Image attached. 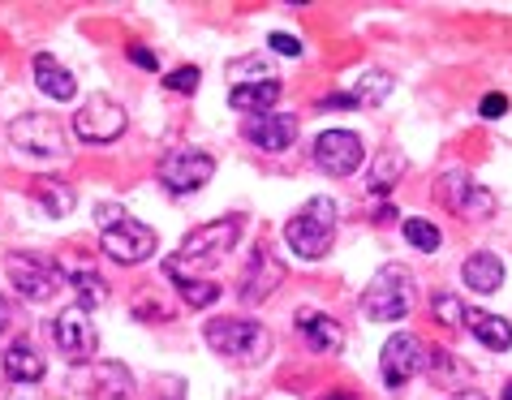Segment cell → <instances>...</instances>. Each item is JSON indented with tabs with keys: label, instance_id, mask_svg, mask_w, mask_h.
Segmentation results:
<instances>
[{
	"label": "cell",
	"instance_id": "obj_7",
	"mask_svg": "<svg viewBox=\"0 0 512 400\" xmlns=\"http://www.w3.org/2000/svg\"><path fill=\"white\" fill-rule=\"evenodd\" d=\"M74 130L91 147H108V142H117L125 134V108L108 95H91L82 112H74Z\"/></svg>",
	"mask_w": 512,
	"mask_h": 400
},
{
	"label": "cell",
	"instance_id": "obj_15",
	"mask_svg": "<svg viewBox=\"0 0 512 400\" xmlns=\"http://www.w3.org/2000/svg\"><path fill=\"white\" fill-rule=\"evenodd\" d=\"M276 284H284V263L276 259L272 250H254V259L246 267V276H241V302H263V297L276 293Z\"/></svg>",
	"mask_w": 512,
	"mask_h": 400
},
{
	"label": "cell",
	"instance_id": "obj_24",
	"mask_svg": "<svg viewBox=\"0 0 512 400\" xmlns=\"http://www.w3.org/2000/svg\"><path fill=\"white\" fill-rule=\"evenodd\" d=\"M35 203L48 211L52 220H61V216H69L74 211V190H69L65 181H35Z\"/></svg>",
	"mask_w": 512,
	"mask_h": 400
},
{
	"label": "cell",
	"instance_id": "obj_30",
	"mask_svg": "<svg viewBox=\"0 0 512 400\" xmlns=\"http://www.w3.org/2000/svg\"><path fill=\"white\" fill-rule=\"evenodd\" d=\"M267 44H272L280 56H302V39H297V35H284V31H276L272 39H267Z\"/></svg>",
	"mask_w": 512,
	"mask_h": 400
},
{
	"label": "cell",
	"instance_id": "obj_17",
	"mask_svg": "<svg viewBox=\"0 0 512 400\" xmlns=\"http://www.w3.org/2000/svg\"><path fill=\"white\" fill-rule=\"evenodd\" d=\"M35 87L44 91L52 104H69V99L78 95V82H74V74L56 61V56H48V52H39L35 56Z\"/></svg>",
	"mask_w": 512,
	"mask_h": 400
},
{
	"label": "cell",
	"instance_id": "obj_23",
	"mask_svg": "<svg viewBox=\"0 0 512 400\" xmlns=\"http://www.w3.org/2000/svg\"><path fill=\"white\" fill-rule=\"evenodd\" d=\"M388 91H392V78L383 74V69H366V74L353 78V91H345V95L353 99V108H375L388 99Z\"/></svg>",
	"mask_w": 512,
	"mask_h": 400
},
{
	"label": "cell",
	"instance_id": "obj_25",
	"mask_svg": "<svg viewBox=\"0 0 512 400\" xmlns=\"http://www.w3.org/2000/svg\"><path fill=\"white\" fill-rule=\"evenodd\" d=\"M401 173H405V155L401 151H383L379 164L371 168V194H388Z\"/></svg>",
	"mask_w": 512,
	"mask_h": 400
},
{
	"label": "cell",
	"instance_id": "obj_2",
	"mask_svg": "<svg viewBox=\"0 0 512 400\" xmlns=\"http://www.w3.org/2000/svg\"><path fill=\"white\" fill-rule=\"evenodd\" d=\"M414 310V276L401 263H388L375 271V280L362 293V314L375 323H396Z\"/></svg>",
	"mask_w": 512,
	"mask_h": 400
},
{
	"label": "cell",
	"instance_id": "obj_8",
	"mask_svg": "<svg viewBox=\"0 0 512 400\" xmlns=\"http://www.w3.org/2000/svg\"><path fill=\"white\" fill-rule=\"evenodd\" d=\"M439 198H444V207L461 220H487L495 211V194L482 190V185L469 173H461V168L444 173V181H439Z\"/></svg>",
	"mask_w": 512,
	"mask_h": 400
},
{
	"label": "cell",
	"instance_id": "obj_14",
	"mask_svg": "<svg viewBox=\"0 0 512 400\" xmlns=\"http://www.w3.org/2000/svg\"><path fill=\"white\" fill-rule=\"evenodd\" d=\"M241 134H246L250 147H259L267 155H280V151L293 147L297 117H289V112H259V117L246 121V130H241Z\"/></svg>",
	"mask_w": 512,
	"mask_h": 400
},
{
	"label": "cell",
	"instance_id": "obj_26",
	"mask_svg": "<svg viewBox=\"0 0 512 400\" xmlns=\"http://www.w3.org/2000/svg\"><path fill=\"white\" fill-rule=\"evenodd\" d=\"M401 228H405V241H409V246L422 250V254H435V250H439V241H444L431 220H405Z\"/></svg>",
	"mask_w": 512,
	"mask_h": 400
},
{
	"label": "cell",
	"instance_id": "obj_19",
	"mask_svg": "<svg viewBox=\"0 0 512 400\" xmlns=\"http://www.w3.org/2000/svg\"><path fill=\"white\" fill-rule=\"evenodd\" d=\"M461 280H465V289H474V293H495L504 284V263L495 259L491 250H478L465 259Z\"/></svg>",
	"mask_w": 512,
	"mask_h": 400
},
{
	"label": "cell",
	"instance_id": "obj_21",
	"mask_svg": "<svg viewBox=\"0 0 512 400\" xmlns=\"http://www.w3.org/2000/svg\"><path fill=\"white\" fill-rule=\"evenodd\" d=\"M5 375L13 383H39L44 379V357L35 353L31 340H13L5 349Z\"/></svg>",
	"mask_w": 512,
	"mask_h": 400
},
{
	"label": "cell",
	"instance_id": "obj_10",
	"mask_svg": "<svg viewBox=\"0 0 512 400\" xmlns=\"http://www.w3.org/2000/svg\"><path fill=\"white\" fill-rule=\"evenodd\" d=\"M362 138L353 130H327L315 138V164L327 177H353L362 168Z\"/></svg>",
	"mask_w": 512,
	"mask_h": 400
},
{
	"label": "cell",
	"instance_id": "obj_20",
	"mask_svg": "<svg viewBox=\"0 0 512 400\" xmlns=\"http://www.w3.org/2000/svg\"><path fill=\"white\" fill-rule=\"evenodd\" d=\"M465 327L474 332L482 345L495 349V353H504L512 349V323L500 319V314H487V310H465Z\"/></svg>",
	"mask_w": 512,
	"mask_h": 400
},
{
	"label": "cell",
	"instance_id": "obj_6",
	"mask_svg": "<svg viewBox=\"0 0 512 400\" xmlns=\"http://www.w3.org/2000/svg\"><path fill=\"white\" fill-rule=\"evenodd\" d=\"M237 237H241V220H233V216L229 220L198 224V228H190V233H186V241H181V259H186L190 267H207V263L224 259V254L237 246Z\"/></svg>",
	"mask_w": 512,
	"mask_h": 400
},
{
	"label": "cell",
	"instance_id": "obj_22",
	"mask_svg": "<svg viewBox=\"0 0 512 400\" xmlns=\"http://www.w3.org/2000/svg\"><path fill=\"white\" fill-rule=\"evenodd\" d=\"M280 99V82L267 78V82H237L229 91V104L237 112H272V104Z\"/></svg>",
	"mask_w": 512,
	"mask_h": 400
},
{
	"label": "cell",
	"instance_id": "obj_13",
	"mask_svg": "<svg viewBox=\"0 0 512 400\" xmlns=\"http://www.w3.org/2000/svg\"><path fill=\"white\" fill-rule=\"evenodd\" d=\"M5 271H9L13 289H18L26 302H44V297L56 293V284H61L56 267L31 259V254H9V259H5Z\"/></svg>",
	"mask_w": 512,
	"mask_h": 400
},
{
	"label": "cell",
	"instance_id": "obj_16",
	"mask_svg": "<svg viewBox=\"0 0 512 400\" xmlns=\"http://www.w3.org/2000/svg\"><path fill=\"white\" fill-rule=\"evenodd\" d=\"M56 276L61 280H69L78 289V306L82 310H95V306H104L108 302V284H104V276L91 267V263H78V259H61L56 263Z\"/></svg>",
	"mask_w": 512,
	"mask_h": 400
},
{
	"label": "cell",
	"instance_id": "obj_27",
	"mask_svg": "<svg viewBox=\"0 0 512 400\" xmlns=\"http://www.w3.org/2000/svg\"><path fill=\"white\" fill-rule=\"evenodd\" d=\"M168 280H177L181 297H186L190 306H198V310L211 306V302H216V297H220V289H216V284H207V280H190V276H177V271H173V276H168Z\"/></svg>",
	"mask_w": 512,
	"mask_h": 400
},
{
	"label": "cell",
	"instance_id": "obj_34",
	"mask_svg": "<svg viewBox=\"0 0 512 400\" xmlns=\"http://www.w3.org/2000/svg\"><path fill=\"white\" fill-rule=\"evenodd\" d=\"M452 400H482V396H478V392H457Z\"/></svg>",
	"mask_w": 512,
	"mask_h": 400
},
{
	"label": "cell",
	"instance_id": "obj_1",
	"mask_svg": "<svg viewBox=\"0 0 512 400\" xmlns=\"http://www.w3.org/2000/svg\"><path fill=\"white\" fill-rule=\"evenodd\" d=\"M332 237H336V203L332 198H306L302 207L289 216V224H284V241H289V250L297 254V259L315 263L323 259L327 250H332Z\"/></svg>",
	"mask_w": 512,
	"mask_h": 400
},
{
	"label": "cell",
	"instance_id": "obj_18",
	"mask_svg": "<svg viewBox=\"0 0 512 400\" xmlns=\"http://www.w3.org/2000/svg\"><path fill=\"white\" fill-rule=\"evenodd\" d=\"M297 327H302V336L310 340V349L315 353H340L345 349V332H340L336 319H327L319 310H302L297 314Z\"/></svg>",
	"mask_w": 512,
	"mask_h": 400
},
{
	"label": "cell",
	"instance_id": "obj_28",
	"mask_svg": "<svg viewBox=\"0 0 512 400\" xmlns=\"http://www.w3.org/2000/svg\"><path fill=\"white\" fill-rule=\"evenodd\" d=\"M435 314H439V323L444 327H461L465 323V306H461V297H452V293L435 297Z\"/></svg>",
	"mask_w": 512,
	"mask_h": 400
},
{
	"label": "cell",
	"instance_id": "obj_4",
	"mask_svg": "<svg viewBox=\"0 0 512 400\" xmlns=\"http://www.w3.org/2000/svg\"><path fill=\"white\" fill-rule=\"evenodd\" d=\"M99 220H104V237H99V241H104L108 259H117L121 267L147 263L151 254H155V233H151L147 224L130 220L117 207H99Z\"/></svg>",
	"mask_w": 512,
	"mask_h": 400
},
{
	"label": "cell",
	"instance_id": "obj_29",
	"mask_svg": "<svg viewBox=\"0 0 512 400\" xmlns=\"http://www.w3.org/2000/svg\"><path fill=\"white\" fill-rule=\"evenodd\" d=\"M164 87H168V91H181V95H194V91H198V69H194V65L173 69V74L164 78Z\"/></svg>",
	"mask_w": 512,
	"mask_h": 400
},
{
	"label": "cell",
	"instance_id": "obj_35",
	"mask_svg": "<svg viewBox=\"0 0 512 400\" xmlns=\"http://www.w3.org/2000/svg\"><path fill=\"white\" fill-rule=\"evenodd\" d=\"M504 400H512V383H508V388H504Z\"/></svg>",
	"mask_w": 512,
	"mask_h": 400
},
{
	"label": "cell",
	"instance_id": "obj_9",
	"mask_svg": "<svg viewBox=\"0 0 512 400\" xmlns=\"http://www.w3.org/2000/svg\"><path fill=\"white\" fill-rule=\"evenodd\" d=\"M52 340H56V349H61L69 362H91L95 349H99V336H95V323H91V314L82 310V306H69L56 314V323H52Z\"/></svg>",
	"mask_w": 512,
	"mask_h": 400
},
{
	"label": "cell",
	"instance_id": "obj_5",
	"mask_svg": "<svg viewBox=\"0 0 512 400\" xmlns=\"http://www.w3.org/2000/svg\"><path fill=\"white\" fill-rule=\"evenodd\" d=\"M211 177H216V160L198 147L168 151L164 164H160V181H164L168 194H194V190H203Z\"/></svg>",
	"mask_w": 512,
	"mask_h": 400
},
{
	"label": "cell",
	"instance_id": "obj_32",
	"mask_svg": "<svg viewBox=\"0 0 512 400\" xmlns=\"http://www.w3.org/2000/svg\"><path fill=\"white\" fill-rule=\"evenodd\" d=\"M130 61L142 65V69H155V65H160V56L147 52V48H130Z\"/></svg>",
	"mask_w": 512,
	"mask_h": 400
},
{
	"label": "cell",
	"instance_id": "obj_12",
	"mask_svg": "<svg viewBox=\"0 0 512 400\" xmlns=\"http://www.w3.org/2000/svg\"><path fill=\"white\" fill-rule=\"evenodd\" d=\"M9 138H13V147L26 155H61L65 151L61 125H56L52 112H26V117L9 125Z\"/></svg>",
	"mask_w": 512,
	"mask_h": 400
},
{
	"label": "cell",
	"instance_id": "obj_33",
	"mask_svg": "<svg viewBox=\"0 0 512 400\" xmlns=\"http://www.w3.org/2000/svg\"><path fill=\"white\" fill-rule=\"evenodd\" d=\"M9 319H13V314H9V302H5V297H0V332H5V327H9Z\"/></svg>",
	"mask_w": 512,
	"mask_h": 400
},
{
	"label": "cell",
	"instance_id": "obj_3",
	"mask_svg": "<svg viewBox=\"0 0 512 400\" xmlns=\"http://www.w3.org/2000/svg\"><path fill=\"white\" fill-rule=\"evenodd\" d=\"M203 336L220 357H233V362H263L272 353V336L254 319H211Z\"/></svg>",
	"mask_w": 512,
	"mask_h": 400
},
{
	"label": "cell",
	"instance_id": "obj_11",
	"mask_svg": "<svg viewBox=\"0 0 512 400\" xmlns=\"http://www.w3.org/2000/svg\"><path fill=\"white\" fill-rule=\"evenodd\" d=\"M426 366V353H422V340L409 336V332H396L388 345H383V357H379V370H383V383L392 392H401L409 379L418 375Z\"/></svg>",
	"mask_w": 512,
	"mask_h": 400
},
{
	"label": "cell",
	"instance_id": "obj_31",
	"mask_svg": "<svg viewBox=\"0 0 512 400\" xmlns=\"http://www.w3.org/2000/svg\"><path fill=\"white\" fill-rule=\"evenodd\" d=\"M504 112H508V99L504 95H487V99H482V117H487V121H500Z\"/></svg>",
	"mask_w": 512,
	"mask_h": 400
}]
</instances>
